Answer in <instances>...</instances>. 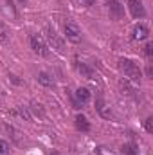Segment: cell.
I'll return each mask as SVG.
<instances>
[{
  "label": "cell",
  "instance_id": "obj_21",
  "mask_svg": "<svg viewBox=\"0 0 153 155\" xmlns=\"http://www.w3.org/2000/svg\"><path fill=\"white\" fill-rule=\"evenodd\" d=\"M18 2H25V0H18Z\"/></svg>",
  "mask_w": 153,
  "mask_h": 155
},
{
  "label": "cell",
  "instance_id": "obj_6",
  "mask_svg": "<svg viewBox=\"0 0 153 155\" xmlns=\"http://www.w3.org/2000/svg\"><path fill=\"white\" fill-rule=\"evenodd\" d=\"M128 9H130V15L133 18H144L146 16V9H144L142 2H139V0H128Z\"/></svg>",
  "mask_w": 153,
  "mask_h": 155
},
{
  "label": "cell",
  "instance_id": "obj_17",
  "mask_svg": "<svg viewBox=\"0 0 153 155\" xmlns=\"http://www.w3.org/2000/svg\"><path fill=\"white\" fill-rule=\"evenodd\" d=\"M0 155H9V144L4 139H0Z\"/></svg>",
  "mask_w": 153,
  "mask_h": 155
},
{
  "label": "cell",
  "instance_id": "obj_13",
  "mask_svg": "<svg viewBox=\"0 0 153 155\" xmlns=\"http://www.w3.org/2000/svg\"><path fill=\"white\" fill-rule=\"evenodd\" d=\"M105 107H106V105H105V101H103V99H97V112H99L103 117L110 119V117H112V112H110V110H106Z\"/></svg>",
  "mask_w": 153,
  "mask_h": 155
},
{
  "label": "cell",
  "instance_id": "obj_5",
  "mask_svg": "<svg viewBox=\"0 0 153 155\" xmlns=\"http://www.w3.org/2000/svg\"><path fill=\"white\" fill-rule=\"evenodd\" d=\"M106 5H108V11H110V16L114 20H121L124 16V7L121 5L119 0H106Z\"/></svg>",
  "mask_w": 153,
  "mask_h": 155
},
{
  "label": "cell",
  "instance_id": "obj_1",
  "mask_svg": "<svg viewBox=\"0 0 153 155\" xmlns=\"http://www.w3.org/2000/svg\"><path fill=\"white\" fill-rule=\"evenodd\" d=\"M119 69H121V72L124 74V78H128L132 83H135V85H139V83H141L142 72H141L139 65H137L133 60L121 58V60H119Z\"/></svg>",
  "mask_w": 153,
  "mask_h": 155
},
{
  "label": "cell",
  "instance_id": "obj_22",
  "mask_svg": "<svg viewBox=\"0 0 153 155\" xmlns=\"http://www.w3.org/2000/svg\"><path fill=\"white\" fill-rule=\"evenodd\" d=\"M50 155H58V153H50Z\"/></svg>",
  "mask_w": 153,
  "mask_h": 155
},
{
  "label": "cell",
  "instance_id": "obj_14",
  "mask_svg": "<svg viewBox=\"0 0 153 155\" xmlns=\"http://www.w3.org/2000/svg\"><path fill=\"white\" fill-rule=\"evenodd\" d=\"M7 40H9V29H7V25L4 22H0V41L4 43Z\"/></svg>",
  "mask_w": 153,
  "mask_h": 155
},
{
  "label": "cell",
  "instance_id": "obj_16",
  "mask_svg": "<svg viewBox=\"0 0 153 155\" xmlns=\"http://www.w3.org/2000/svg\"><path fill=\"white\" fill-rule=\"evenodd\" d=\"M144 128H146V132L148 134H153V117H146V121H144Z\"/></svg>",
  "mask_w": 153,
  "mask_h": 155
},
{
  "label": "cell",
  "instance_id": "obj_10",
  "mask_svg": "<svg viewBox=\"0 0 153 155\" xmlns=\"http://www.w3.org/2000/svg\"><path fill=\"white\" fill-rule=\"evenodd\" d=\"M77 69H79V72H81L83 76L88 78V79H94V76H96V71H94L92 65H88L86 61H77Z\"/></svg>",
  "mask_w": 153,
  "mask_h": 155
},
{
  "label": "cell",
  "instance_id": "obj_20",
  "mask_svg": "<svg viewBox=\"0 0 153 155\" xmlns=\"http://www.w3.org/2000/svg\"><path fill=\"white\" fill-rule=\"evenodd\" d=\"M146 74H148V78H151V65H148V69H146Z\"/></svg>",
  "mask_w": 153,
  "mask_h": 155
},
{
  "label": "cell",
  "instance_id": "obj_15",
  "mask_svg": "<svg viewBox=\"0 0 153 155\" xmlns=\"http://www.w3.org/2000/svg\"><path fill=\"white\" fill-rule=\"evenodd\" d=\"M122 153L124 155H139V150L135 144H124L122 146Z\"/></svg>",
  "mask_w": 153,
  "mask_h": 155
},
{
  "label": "cell",
  "instance_id": "obj_7",
  "mask_svg": "<svg viewBox=\"0 0 153 155\" xmlns=\"http://www.w3.org/2000/svg\"><path fill=\"white\" fill-rule=\"evenodd\" d=\"M90 97H92V94H90V90L88 88H85V87H79L76 90V107L77 105H86L88 101H90Z\"/></svg>",
  "mask_w": 153,
  "mask_h": 155
},
{
  "label": "cell",
  "instance_id": "obj_18",
  "mask_svg": "<svg viewBox=\"0 0 153 155\" xmlns=\"http://www.w3.org/2000/svg\"><path fill=\"white\" fill-rule=\"evenodd\" d=\"M144 54L148 56V58H151L153 56V43L150 41V43H146V47H144Z\"/></svg>",
  "mask_w": 153,
  "mask_h": 155
},
{
  "label": "cell",
  "instance_id": "obj_9",
  "mask_svg": "<svg viewBox=\"0 0 153 155\" xmlns=\"http://www.w3.org/2000/svg\"><path fill=\"white\" fill-rule=\"evenodd\" d=\"M2 13L9 18V20H15L16 18V9L13 5V0H2Z\"/></svg>",
  "mask_w": 153,
  "mask_h": 155
},
{
  "label": "cell",
  "instance_id": "obj_2",
  "mask_svg": "<svg viewBox=\"0 0 153 155\" xmlns=\"http://www.w3.org/2000/svg\"><path fill=\"white\" fill-rule=\"evenodd\" d=\"M63 29H65V36H67L69 41H72V43H79L81 41V29H79V25H77L76 22L67 20L65 25H63Z\"/></svg>",
  "mask_w": 153,
  "mask_h": 155
},
{
  "label": "cell",
  "instance_id": "obj_19",
  "mask_svg": "<svg viewBox=\"0 0 153 155\" xmlns=\"http://www.w3.org/2000/svg\"><path fill=\"white\" fill-rule=\"evenodd\" d=\"M79 2H81L83 5H92V4H94V0H79Z\"/></svg>",
  "mask_w": 153,
  "mask_h": 155
},
{
  "label": "cell",
  "instance_id": "obj_12",
  "mask_svg": "<svg viewBox=\"0 0 153 155\" xmlns=\"http://www.w3.org/2000/svg\"><path fill=\"white\" fill-rule=\"evenodd\" d=\"M38 83L40 85H43V87H54V79L49 76L47 72H38Z\"/></svg>",
  "mask_w": 153,
  "mask_h": 155
},
{
  "label": "cell",
  "instance_id": "obj_8",
  "mask_svg": "<svg viewBox=\"0 0 153 155\" xmlns=\"http://www.w3.org/2000/svg\"><path fill=\"white\" fill-rule=\"evenodd\" d=\"M150 36V29L146 27V25H142V24H137L135 27H133V40H139V41H142V40H148Z\"/></svg>",
  "mask_w": 153,
  "mask_h": 155
},
{
  "label": "cell",
  "instance_id": "obj_3",
  "mask_svg": "<svg viewBox=\"0 0 153 155\" xmlns=\"http://www.w3.org/2000/svg\"><path fill=\"white\" fill-rule=\"evenodd\" d=\"M31 49L38 54V56H49V47H47V43H45V40L41 38L40 35H31Z\"/></svg>",
  "mask_w": 153,
  "mask_h": 155
},
{
  "label": "cell",
  "instance_id": "obj_4",
  "mask_svg": "<svg viewBox=\"0 0 153 155\" xmlns=\"http://www.w3.org/2000/svg\"><path fill=\"white\" fill-rule=\"evenodd\" d=\"M45 35H47V40H49V43L52 45V49H56L60 54H63V52H65V41L60 38V35H58L54 29L47 27V29H45Z\"/></svg>",
  "mask_w": 153,
  "mask_h": 155
},
{
  "label": "cell",
  "instance_id": "obj_11",
  "mask_svg": "<svg viewBox=\"0 0 153 155\" xmlns=\"http://www.w3.org/2000/svg\"><path fill=\"white\" fill-rule=\"evenodd\" d=\"M76 128L79 132H88L90 130V123H88V119L83 114H77L76 116Z\"/></svg>",
  "mask_w": 153,
  "mask_h": 155
}]
</instances>
